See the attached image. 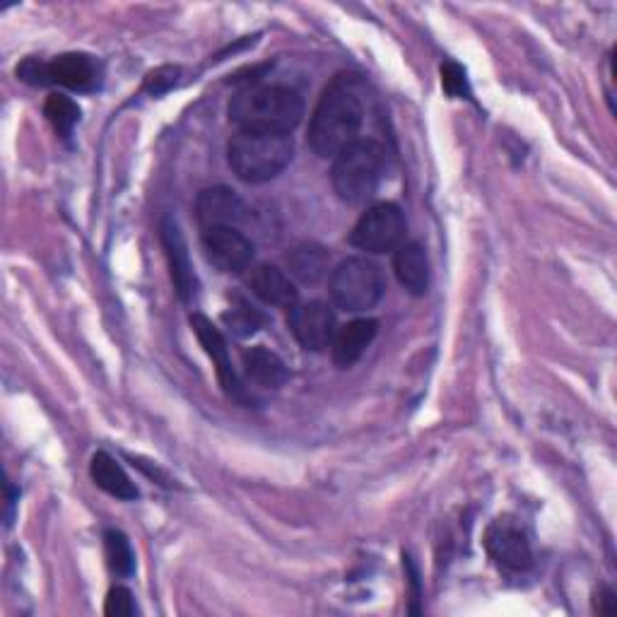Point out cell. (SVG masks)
<instances>
[{"mask_svg": "<svg viewBox=\"0 0 617 617\" xmlns=\"http://www.w3.org/2000/svg\"><path fill=\"white\" fill-rule=\"evenodd\" d=\"M378 324L374 318H355L345 324L343 328L335 331L333 343H331V355L335 367L347 370L353 367L355 362H360V357L367 353V347L372 345V341L376 338Z\"/></svg>", "mask_w": 617, "mask_h": 617, "instance_id": "obj_13", "label": "cell"}, {"mask_svg": "<svg viewBox=\"0 0 617 617\" xmlns=\"http://www.w3.org/2000/svg\"><path fill=\"white\" fill-rule=\"evenodd\" d=\"M18 78L22 82H27V85H32V88H47V85H53L51 82V73H49V63L44 61H39V59H24L20 65H18Z\"/></svg>", "mask_w": 617, "mask_h": 617, "instance_id": "obj_24", "label": "cell"}, {"mask_svg": "<svg viewBox=\"0 0 617 617\" xmlns=\"http://www.w3.org/2000/svg\"><path fill=\"white\" fill-rule=\"evenodd\" d=\"M292 135L240 131L227 143V162L244 184H265L292 162Z\"/></svg>", "mask_w": 617, "mask_h": 617, "instance_id": "obj_3", "label": "cell"}, {"mask_svg": "<svg viewBox=\"0 0 617 617\" xmlns=\"http://www.w3.org/2000/svg\"><path fill=\"white\" fill-rule=\"evenodd\" d=\"M246 218V205L240 193L227 186H213L199 193L195 199V220L203 230L234 227Z\"/></svg>", "mask_w": 617, "mask_h": 617, "instance_id": "obj_11", "label": "cell"}, {"mask_svg": "<svg viewBox=\"0 0 617 617\" xmlns=\"http://www.w3.org/2000/svg\"><path fill=\"white\" fill-rule=\"evenodd\" d=\"M104 553L111 572L119 577H131L135 569V555L131 548V540L121 530H109L104 536Z\"/></svg>", "mask_w": 617, "mask_h": 617, "instance_id": "obj_21", "label": "cell"}, {"mask_svg": "<svg viewBox=\"0 0 617 617\" xmlns=\"http://www.w3.org/2000/svg\"><path fill=\"white\" fill-rule=\"evenodd\" d=\"M160 232H162V246L166 254V263H170L176 294L181 297V302H193L195 294H199V277L193 273L184 234H181L179 224L172 218L162 220Z\"/></svg>", "mask_w": 617, "mask_h": 617, "instance_id": "obj_10", "label": "cell"}, {"mask_svg": "<svg viewBox=\"0 0 617 617\" xmlns=\"http://www.w3.org/2000/svg\"><path fill=\"white\" fill-rule=\"evenodd\" d=\"M222 321H224V326L236 335V338H251V335L259 333L265 318L251 304L240 302L236 306H230L227 312L222 314Z\"/></svg>", "mask_w": 617, "mask_h": 617, "instance_id": "obj_22", "label": "cell"}, {"mask_svg": "<svg viewBox=\"0 0 617 617\" xmlns=\"http://www.w3.org/2000/svg\"><path fill=\"white\" fill-rule=\"evenodd\" d=\"M230 121L240 131L290 135L304 117V100L285 85L246 88L230 102Z\"/></svg>", "mask_w": 617, "mask_h": 617, "instance_id": "obj_2", "label": "cell"}, {"mask_svg": "<svg viewBox=\"0 0 617 617\" xmlns=\"http://www.w3.org/2000/svg\"><path fill=\"white\" fill-rule=\"evenodd\" d=\"M287 326L294 338L312 353H321V350L331 347L333 335H335V314L326 302H304L294 304L287 314Z\"/></svg>", "mask_w": 617, "mask_h": 617, "instance_id": "obj_8", "label": "cell"}, {"mask_svg": "<svg viewBox=\"0 0 617 617\" xmlns=\"http://www.w3.org/2000/svg\"><path fill=\"white\" fill-rule=\"evenodd\" d=\"M485 550L502 572H526L533 567V545L526 526L516 516H497L485 530Z\"/></svg>", "mask_w": 617, "mask_h": 617, "instance_id": "obj_7", "label": "cell"}, {"mask_svg": "<svg viewBox=\"0 0 617 617\" xmlns=\"http://www.w3.org/2000/svg\"><path fill=\"white\" fill-rule=\"evenodd\" d=\"M249 285L254 290L259 300L273 306L292 308L300 302V292L294 287L290 275L285 271L275 269V265H259L249 277Z\"/></svg>", "mask_w": 617, "mask_h": 617, "instance_id": "obj_15", "label": "cell"}, {"mask_svg": "<svg viewBox=\"0 0 617 617\" xmlns=\"http://www.w3.org/2000/svg\"><path fill=\"white\" fill-rule=\"evenodd\" d=\"M362 123L364 107L353 90V80L345 75L335 78L314 109L312 123H308V145L318 158H335L360 140Z\"/></svg>", "mask_w": 617, "mask_h": 617, "instance_id": "obj_1", "label": "cell"}, {"mask_svg": "<svg viewBox=\"0 0 617 617\" xmlns=\"http://www.w3.org/2000/svg\"><path fill=\"white\" fill-rule=\"evenodd\" d=\"M44 114L55 133L61 138H70L80 121V107L65 94H51L44 104Z\"/></svg>", "mask_w": 617, "mask_h": 617, "instance_id": "obj_20", "label": "cell"}, {"mask_svg": "<svg viewBox=\"0 0 617 617\" xmlns=\"http://www.w3.org/2000/svg\"><path fill=\"white\" fill-rule=\"evenodd\" d=\"M442 85L452 97H468L471 94L468 80H466V70H463L454 61H446L442 65Z\"/></svg>", "mask_w": 617, "mask_h": 617, "instance_id": "obj_26", "label": "cell"}, {"mask_svg": "<svg viewBox=\"0 0 617 617\" xmlns=\"http://www.w3.org/2000/svg\"><path fill=\"white\" fill-rule=\"evenodd\" d=\"M191 328H193L195 335H199V341L205 347L208 357L215 362L220 384H222L224 391H227V396L242 398V384H240V378H236V372L232 367L230 350H227V343H224V338H222V333L201 314L191 316Z\"/></svg>", "mask_w": 617, "mask_h": 617, "instance_id": "obj_12", "label": "cell"}, {"mask_svg": "<svg viewBox=\"0 0 617 617\" xmlns=\"http://www.w3.org/2000/svg\"><path fill=\"white\" fill-rule=\"evenodd\" d=\"M386 154L376 140H355L333 158L331 184L338 199L347 205L367 203L384 179Z\"/></svg>", "mask_w": 617, "mask_h": 617, "instance_id": "obj_4", "label": "cell"}, {"mask_svg": "<svg viewBox=\"0 0 617 617\" xmlns=\"http://www.w3.org/2000/svg\"><path fill=\"white\" fill-rule=\"evenodd\" d=\"M49 73L53 85H63L68 90H92L100 78V70L92 55L88 53H61L49 63Z\"/></svg>", "mask_w": 617, "mask_h": 617, "instance_id": "obj_14", "label": "cell"}, {"mask_svg": "<svg viewBox=\"0 0 617 617\" xmlns=\"http://www.w3.org/2000/svg\"><path fill=\"white\" fill-rule=\"evenodd\" d=\"M138 613L133 594L125 586H114L107 596L104 615L109 617H133Z\"/></svg>", "mask_w": 617, "mask_h": 617, "instance_id": "obj_23", "label": "cell"}, {"mask_svg": "<svg viewBox=\"0 0 617 617\" xmlns=\"http://www.w3.org/2000/svg\"><path fill=\"white\" fill-rule=\"evenodd\" d=\"M328 251L321 244H302L287 256V271L304 285H314L328 273Z\"/></svg>", "mask_w": 617, "mask_h": 617, "instance_id": "obj_19", "label": "cell"}, {"mask_svg": "<svg viewBox=\"0 0 617 617\" xmlns=\"http://www.w3.org/2000/svg\"><path fill=\"white\" fill-rule=\"evenodd\" d=\"M244 360V372L246 376L251 378V382H256L259 386H265V388H277V386H283L287 378H290V372L285 367V362L280 360L273 350L269 347H249L246 353L242 355Z\"/></svg>", "mask_w": 617, "mask_h": 617, "instance_id": "obj_18", "label": "cell"}, {"mask_svg": "<svg viewBox=\"0 0 617 617\" xmlns=\"http://www.w3.org/2000/svg\"><path fill=\"white\" fill-rule=\"evenodd\" d=\"M181 70L174 65H162L158 70H152L145 78V92H150L152 97H160L164 92H170L176 82H179Z\"/></svg>", "mask_w": 617, "mask_h": 617, "instance_id": "obj_25", "label": "cell"}, {"mask_svg": "<svg viewBox=\"0 0 617 617\" xmlns=\"http://www.w3.org/2000/svg\"><path fill=\"white\" fill-rule=\"evenodd\" d=\"M394 271L398 283L415 297H423L429 290V261L425 249L417 242L401 244L394 256Z\"/></svg>", "mask_w": 617, "mask_h": 617, "instance_id": "obj_16", "label": "cell"}, {"mask_svg": "<svg viewBox=\"0 0 617 617\" xmlns=\"http://www.w3.org/2000/svg\"><path fill=\"white\" fill-rule=\"evenodd\" d=\"M405 218L394 203H376L367 208L350 232V244L367 254H388L405 244Z\"/></svg>", "mask_w": 617, "mask_h": 617, "instance_id": "obj_6", "label": "cell"}, {"mask_svg": "<svg viewBox=\"0 0 617 617\" xmlns=\"http://www.w3.org/2000/svg\"><path fill=\"white\" fill-rule=\"evenodd\" d=\"M90 475H92L94 485L100 487V489H104L107 495L117 497V499H123V502L138 499L135 483H131V478H129V475H125V471L107 452H100V454L92 456Z\"/></svg>", "mask_w": 617, "mask_h": 617, "instance_id": "obj_17", "label": "cell"}, {"mask_svg": "<svg viewBox=\"0 0 617 617\" xmlns=\"http://www.w3.org/2000/svg\"><path fill=\"white\" fill-rule=\"evenodd\" d=\"M328 290L333 302L343 312L362 314L382 302L386 292V277L374 261L364 256H350L333 269Z\"/></svg>", "mask_w": 617, "mask_h": 617, "instance_id": "obj_5", "label": "cell"}, {"mask_svg": "<svg viewBox=\"0 0 617 617\" xmlns=\"http://www.w3.org/2000/svg\"><path fill=\"white\" fill-rule=\"evenodd\" d=\"M615 608H617L615 594L610 591V588H603V591L596 596V613H600V615H613Z\"/></svg>", "mask_w": 617, "mask_h": 617, "instance_id": "obj_27", "label": "cell"}, {"mask_svg": "<svg viewBox=\"0 0 617 617\" xmlns=\"http://www.w3.org/2000/svg\"><path fill=\"white\" fill-rule=\"evenodd\" d=\"M203 251L208 261L222 273H242L254 261V244L234 227H210L203 230Z\"/></svg>", "mask_w": 617, "mask_h": 617, "instance_id": "obj_9", "label": "cell"}]
</instances>
